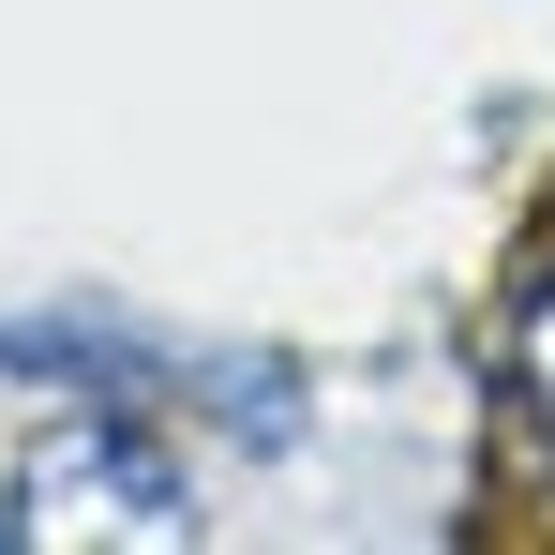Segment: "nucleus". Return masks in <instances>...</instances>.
<instances>
[{"instance_id": "f257e3e1", "label": "nucleus", "mask_w": 555, "mask_h": 555, "mask_svg": "<svg viewBox=\"0 0 555 555\" xmlns=\"http://www.w3.org/2000/svg\"><path fill=\"white\" fill-rule=\"evenodd\" d=\"M15 495H30V511H15L30 541H181V526H195L166 436H135V421H61Z\"/></svg>"}, {"instance_id": "f03ea898", "label": "nucleus", "mask_w": 555, "mask_h": 555, "mask_svg": "<svg viewBox=\"0 0 555 555\" xmlns=\"http://www.w3.org/2000/svg\"><path fill=\"white\" fill-rule=\"evenodd\" d=\"M511 375H526V421H541V451H555V285L526 300V361Z\"/></svg>"}]
</instances>
